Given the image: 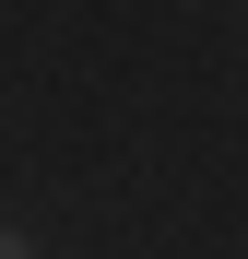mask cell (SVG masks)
<instances>
[{
	"mask_svg": "<svg viewBox=\"0 0 248 259\" xmlns=\"http://www.w3.org/2000/svg\"><path fill=\"white\" fill-rule=\"evenodd\" d=\"M0 259H36V236H24V224H0Z\"/></svg>",
	"mask_w": 248,
	"mask_h": 259,
	"instance_id": "cell-1",
	"label": "cell"
}]
</instances>
